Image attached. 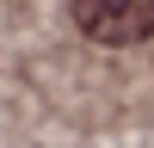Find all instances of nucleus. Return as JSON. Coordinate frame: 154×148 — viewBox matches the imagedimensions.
Wrapping results in <instances>:
<instances>
[{
    "instance_id": "nucleus-1",
    "label": "nucleus",
    "mask_w": 154,
    "mask_h": 148,
    "mask_svg": "<svg viewBox=\"0 0 154 148\" xmlns=\"http://www.w3.org/2000/svg\"><path fill=\"white\" fill-rule=\"evenodd\" d=\"M68 12L80 25V37H93L105 49H130L154 37V0H68Z\"/></svg>"
}]
</instances>
